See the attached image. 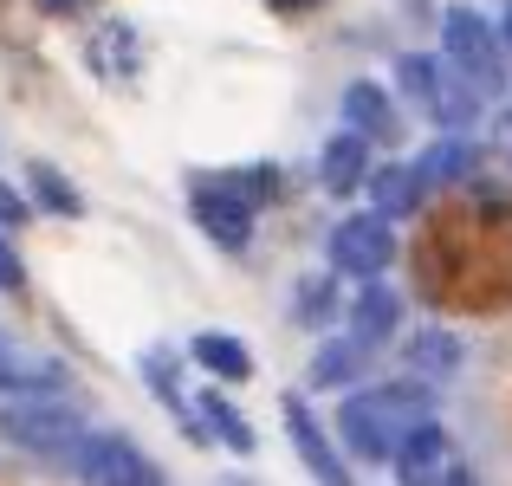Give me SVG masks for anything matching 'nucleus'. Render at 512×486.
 Wrapping results in <instances>:
<instances>
[{
  "mask_svg": "<svg viewBox=\"0 0 512 486\" xmlns=\"http://www.w3.org/2000/svg\"><path fill=\"white\" fill-rule=\"evenodd\" d=\"M188 214H195V227L221 253H247L253 247V227H260V208L227 182V169L221 175H195V182H188Z\"/></svg>",
  "mask_w": 512,
  "mask_h": 486,
  "instance_id": "7ed1b4c3",
  "label": "nucleus"
},
{
  "mask_svg": "<svg viewBox=\"0 0 512 486\" xmlns=\"http://www.w3.org/2000/svg\"><path fill=\"white\" fill-rule=\"evenodd\" d=\"M344 130L363 137L370 150L396 143V104H389V91L376 85V78H350L344 85Z\"/></svg>",
  "mask_w": 512,
  "mask_h": 486,
  "instance_id": "f8f14e48",
  "label": "nucleus"
},
{
  "mask_svg": "<svg viewBox=\"0 0 512 486\" xmlns=\"http://www.w3.org/2000/svg\"><path fill=\"white\" fill-rule=\"evenodd\" d=\"M331 435H338L344 461H363V467H389L396 461V441L409 435V428L396 422V415L383 409V402L370 396V383L350 389V396L338 402V415H331Z\"/></svg>",
  "mask_w": 512,
  "mask_h": 486,
  "instance_id": "20e7f679",
  "label": "nucleus"
},
{
  "mask_svg": "<svg viewBox=\"0 0 512 486\" xmlns=\"http://www.w3.org/2000/svg\"><path fill=\"white\" fill-rule=\"evenodd\" d=\"M325 260H331L325 273L370 286V279H383L389 266H396V227L376 221V214H344V221L325 234Z\"/></svg>",
  "mask_w": 512,
  "mask_h": 486,
  "instance_id": "39448f33",
  "label": "nucleus"
},
{
  "mask_svg": "<svg viewBox=\"0 0 512 486\" xmlns=\"http://www.w3.org/2000/svg\"><path fill=\"white\" fill-rule=\"evenodd\" d=\"M344 305H338V273H318V279H305L299 292H292V318L299 324H331Z\"/></svg>",
  "mask_w": 512,
  "mask_h": 486,
  "instance_id": "aec40b11",
  "label": "nucleus"
},
{
  "mask_svg": "<svg viewBox=\"0 0 512 486\" xmlns=\"http://www.w3.org/2000/svg\"><path fill=\"white\" fill-rule=\"evenodd\" d=\"M188 357H195V370H208L214 383H247L253 376V350L240 344L234 331H195L188 337Z\"/></svg>",
  "mask_w": 512,
  "mask_h": 486,
  "instance_id": "2eb2a0df",
  "label": "nucleus"
},
{
  "mask_svg": "<svg viewBox=\"0 0 512 486\" xmlns=\"http://www.w3.org/2000/svg\"><path fill=\"white\" fill-rule=\"evenodd\" d=\"M279 415H286V441H292V454H299V467L318 486H357V474H350V461L338 448V435L312 415V402H299V389L279 402Z\"/></svg>",
  "mask_w": 512,
  "mask_h": 486,
  "instance_id": "0eeeda50",
  "label": "nucleus"
},
{
  "mask_svg": "<svg viewBox=\"0 0 512 486\" xmlns=\"http://www.w3.org/2000/svg\"><path fill=\"white\" fill-rule=\"evenodd\" d=\"M370 214L376 221H389L396 227L402 214H415V201H422V182H415V169L409 162H376V175H370Z\"/></svg>",
  "mask_w": 512,
  "mask_h": 486,
  "instance_id": "dca6fc26",
  "label": "nucleus"
},
{
  "mask_svg": "<svg viewBox=\"0 0 512 486\" xmlns=\"http://www.w3.org/2000/svg\"><path fill=\"white\" fill-rule=\"evenodd\" d=\"M363 363H370V350H363L350 331H331L325 344L312 350V370H305V383H312V389H344V396H350V389H363V383H357Z\"/></svg>",
  "mask_w": 512,
  "mask_h": 486,
  "instance_id": "ddd939ff",
  "label": "nucleus"
},
{
  "mask_svg": "<svg viewBox=\"0 0 512 486\" xmlns=\"http://www.w3.org/2000/svg\"><path fill=\"white\" fill-rule=\"evenodd\" d=\"M370 175H376V150L363 137H350V130H338V137L318 150V188H325L331 201L363 195V188H370Z\"/></svg>",
  "mask_w": 512,
  "mask_h": 486,
  "instance_id": "9d476101",
  "label": "nucleus"
},
{
  "mask_svg": "<svg viewBox=\"0 0 512 486\" xmlns=\"http://www.w3.org/2000/svg\"><path fill=\"white\" fill-rule=\"evenodd\" d=\"M65 474H78L85 486H163V467L117 428H91L78 441V454L65 461Z\"/></svg>",
  "mask_w": 512,
  "mask_h": 486,
  "instance_id": "423d86ee",
  "label": "nucleus"
},
{
  "mask_svg": "<svg viewBox=\"0 0 512 486\" xmlns=\"http://www.w3.org/2000/svg\"><path fill=\"white\" fill-rule=\"evenodd\" d=\"M441 65H448L454 78H467V85L493 104L506 91V39H500V26H493L480 7H448L441 13Z\"/></svg>",
  "mask_w": 512,
  "mask_h": 486,
  "instance_id": "f257e3e1",
  "label": "nucleus"
},
{
  "mask_svg": "<svg viewBox=\"0 0 512 486\" xmlns=\"http://www.w3.org/2000/svg\"><path fill=\"white\" fill-rule=\"evenodd\" d=\"M454 461H461V448H454V435L441 422H415L409 435L396 441V461H389V474L402 486H441L454 474Z\"/></svg>",
  "mask_w": 512,
  "mask_h": 486,
  "instance_id": "6e6552de",
  "label": "nucleus"
},
{
  "mask_svg": "<svg viewBox=\"0 0 512 486\" xmlns=\"http://www.w3.org/2000/svg\"><path fill=\"white\" fill-rule=\"evenodd\" d=\"M467 363V344L448 324H415L402 337V376H422V383H454Z\"/></svg>",
  "mask_w": 512,
  "mask_h": 486,
  "instance_id": "1a4fd4ad",
  "label": "nucleus"
},
{
  "mask_svg": "<svg viewBox=\"0 0 512 486\" xmlns=\"http://www.w3.org/2000/svg\"><path fill=\"white\" fill-rule=\"evenodd\" d=\"M26 214H33V208H26V195H20V188H7V182H0V227H20Z\"/></svg>",
  "mask_w": 512,
  "mask_h": 486,
  "instance_id": "412c9836",
  "label": "nucleus"
},
{
  "mask_svg": "<svg viewBox=\"0 0 512 486\" xmlns=\"http://www.w3.org/2000/svg\"><path fill=\"white\" fill-rule=\"evenodd\" d=\"M39 7H46V13H78L85 0H39Z\"/></svg>",
  "mask_w": 512,
  "mask_h": 486,
  "instance_id": "393cba45",
  "label": "nucleus"
},
{
  "mask_svg": "<svg viewBox=\"0 0 512 486\" xmlns=\"http://www.w3.org/2000/svg\"><path fill=\"white\" fill-rule=\"evenodd\" d=\"M273 13H312V7H325V0H266Z\"/></svg>",
  "mask_w": 512,
  "mask_h": 486,
  "instance_id": "5701e85b",
  "label": "nucleus"
},
{
  "mask_svg": "<svg viewBox=\"0 0 512 486\" xmlns=\"http://www.w3.org/2000/svg\"><path fill=\"white\" fill-rule=\"evenodd\" d=\"M500 39H506V52H512V0H506V26H500Z\"/></svg>",
  "mask_w": 512,
  "mask_h": 486,
  "instance_id": "a878e982",
  "label": "nucleus"
},
{
  "mask_svg": "<svg viewBox=\"0 0 512 486\" xmlns=\"http://www.w3.org/2000/svg\"><path fill=\"white\" fill-rule=\"evenodd\" d=\"M26 188H33V201L46 214H65V221H78V214H85V195H78V188L65 182L52 162H33V169H26Z\"/></svg>",
  "mask_w": 512,
  "mask_h": 486,
  "instance_id": "6ab92c4d",
  "label": "nucleus"
},
{
  "mask_svg": "<svg viewBox=\"0 0 512 486\" xmlns=\"http://www.w3.org/2000/svg\"><path fill=\"white\" fill-rule=\"evenodd\" d=\"M195 415H201V435L221 441L227 454H253V448H260V441H253V422L221 396V389H201V396H195Z\"/></svg>",
  "mask_w": 512,
  "mask_h": 486,
  "instance_id": "f3484780",
  "label": "nucleus"
},
{
  "mask_svg": "<svg viewBox=\"0 0 512 486\" xmlns=\"http://www.w3.org/2000/svg\"><path fill=\"white\" fill-rule=\"evenodd\" d=\"M0 435H7L13 448L39 454V461L65 467L78 454V441L91 435V422H85V409H72L65 396H13V402H0Z\"/></svg>",
  "mask_w": 512,
  "mask_h": 486,
  "instance_id": "f03ea898",
  "label": "nucleus"
},
{
  "mask_svg": "<svg viewBox=\"0 0 512 486\" xmlns=\"http://www.w3.org/2000/svg\"><path fill=\"white\" fill-rule=\"evenodd\" d=\"M474 137H454V130H441L435 143H428L422 156H409V169H415V182H422V195L428 188H448V182H461L467 169H474Z\"/></svg>",
  "mask_w": 512,
  "mask_h": 486,
  "instance_id": "4468645a",
  "label": "nucleus"
},
{
  "mask_svg": "<svg viewBox=\"0 0 512 486\" xmlns=\"http://www.w3.org/2000/svg\"><path fill=\"white\" fill-rule=\"evenodd\" d=\"M20 279H26V266H20V253L0 240V292H20Z\"/></svg>",
  "mask_w": 512,
  "mask_h": 486,
  "instance_id": "4be33fe9",
  "label": "nucleus"
},
{
  "mask_svg": "<svg viewBox=\"0 0 512 486\" xmlns=\"http://www.w3.org/2000/svg\"><path fill=\"white\" fill-rule=\"evenodd\" d=\"M441 486H480V480H474V467H467V461H454V474L441 480Z\"/></svg>",
  "mask_w": 512,
  "mask_h": 486,
  "instance_id": "b1692460",
  "label": "nucleus"
},
{
  "mask_svg": "<svg viewBox=\"0 0 512 486\" xmlns=\"http://www.w3.org/2000/svg\"><path fill=\"white\" fill-rule=\"evenodd\" d=\"M344 331L357 337L363 350H383L389 337H402V299L383 286V279H370V286H357L350 292V305H344Z\"/></svg>",
  "mask_w": 512,
  "mask_h": 486,
  "instance_id": "9b49d317",
  "label": "nucleus"
},
{
  "mask_svg": "<svg viewBox=\"0 0 512 486\" xmlns=\"http://www.w3.org/2000/svg\"><path fill=\"white\" fill-rule=\"evenodd\" d=\"M396 91L415 104V111L435 117V98H441V59H435V52H402V59H396Z\"/></svg>",
  "mask_w": 512,
  "mask_h": 486,
  "instance_id": "a211bd4d",
  "label": "nucleus"
}]
</instances>
